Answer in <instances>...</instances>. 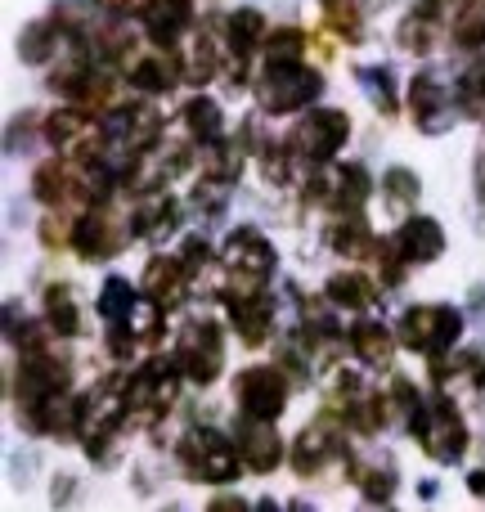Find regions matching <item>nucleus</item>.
<instances>
[{
    "mask_svg": "<svg viewBox=\"0 0 485 512\" xmlns=\"http://www.w3.org/2000/svg\"><path fill=\"white\" fill-rule=\"evenodd\" d=\"M396 337L405 351L423 355L427 364L445 360V355L459 351V337H463V315L459 306H445V301H418L400 315Z\"/></svg>",
    "mask_w": 485,
    "mask_h": 512,
    "instance_id": "obj_4",
    "label": "nucleus"
},
{
    "mask_svg": "<svg viewBox=\"0 0 485 512\" xmlns=\"http://www.w3.org/2000/svg\"><path fill=\"white\" fill-rule=\"evenodd\" d=\"M360 512H396V508H391V504H364Z\"/></svg>",
    "mask_w": 485,
    "mask_h": 512,
    "instance_id": "obj_45",
    "label": "nucleus"
},
{
    "mask_svg": "<svg viewBox=\"0 0 485 512\" xmlns=\"http://www.w3.org/2000/svg\"><path fill=\"white\" fill-rule=\"evenodd\" d=\"M288 512H315V508H310L306 499H292V504H288Z\"/></svg>",
    "mask_w": 485,
    "mask_h": 512,
    "instance_id": "obj_44",
    "label": "nucleus"
},
{
    "mask_svg": "<svg viewBox=\"0 0 485 512\" xmlns=\"http://www.w3.org/2000/svg\"><path fill=\"white\" fill-rule=\"evenodd\" d=\"M324 297H328V306L360 315V310L373 306V297H378V292H373V283H369V274H364V270H337V274H328Z\"/></svg>",
    "mask_w": 485,
    "mask_h": 512,
    "instance_id": "obj_26",
    "label": "nucleus"
},
{
    "mask_svg": "<svg viewBox=\"0 0 485 512\" xmlns=\"http://www.w3.org/2000/svg\"><path fill=\"white\" fill-rule=\"evenodd\" d=\"M203 512H256V504H247L243 495H216V499H207Z\"/></svg>",
    "mask_w": 485,
    "mask_h": 512,
    "instance_id": "obj_40",
    "label": "nucleus"
},
{
    "mask_svg": "<svg viewBox=\"0 0 485 512\" xmlns=\"http://www.w3.org/2000/svg\"><path fill=\"white\" fill-rule=\"evenodd\" d=\"M126 81L135 86V95H167L185 81V63L176 50H149L126 68Z\"/></svg>",
    "mask_w": 485,
    "mask_h": 512,
    "instance_id": "obj_19",
    "label": "nucleus"
},
{
    "mask_svg": "<svg viewBox=\"0 0 485 512\" xmlns=\"http://www.w3.org/2000/svg\"><path fill=\"white\" fill-rule=\"evenodd\" d=\"M382 194H387L391 207H414L418 198H423V180H418L409 167H387V176H382Z\"/></svg>",
    "mask_w": 485,
    "mask_h": 512,
    "instance_id": "obj_36",
    "label": "nucleus"
},
{
    "mask_svg": "<svg viewBox=\"0 0 485 512\" xmlns=\"http://www.w3.org/2000/svg\"><path fill=\"white\" fill-rule=\"evenodd\" d=\"M256 512H288V508H279V499H261V504H256Z\"/></svg>",
    "mask_w": 485,
    "mask_h": 512,
    "instance_id": "obj_43",
    "label": "nucleus"
},
{
    "mask_svg": "<svg viewBox=\"0 0 485 512\" xmlns=\"http://www.w3.org/2000/svg\"><path fill=\"white\" fill-rule=\"evenodd\" d=\"M221 32H207V27H194V36H189V50L180 54V63H185V81L189 86H207V81L221 77L225 59H221Z\"/></svg>",
    "mask_w": 485,
    "mask_h": 512,
    "instance_id": "obj_22",
    "label": "nucleus"
},
{
    "mask_svg": "<svg viewBox=\"0 0 485 512\" xmlns=\"http://www.w3.org/2000/svg\"><path fill=\"white\" fill-rule=\"evenodd\" d=\"M346 140H351V113L319 104L297 117V126L283 135V149H288L292 167L319 171V167H333V158L346 149Z\"/></svg>",
    "mask_w": 485,
    "mask_h": 512,
    "instance_id": "obj_2",
    "label": "nucleus"
},
{
    "mask_svg": "<svg viewBox=\"0 0 485 512\" xmlns=\"http://www.w3.org/2000/svg\"><path fill=\"white\" fill-rule=\"evenodd\" d=\"M324 95V77L301 63H261V77H256V104L270 117H288V113H310L319 108L315 99Z\"/></svg>",
    "mask_w": 485,
    "mask_h": 512,
    "instance_id": "obj_6",
    "label": "nucleus"
},
{
    "mask_svg": "<svg viewBox=\"0 0 485 512\" xmlns=\"http://www.w3.org/2000/svg\"><path fill=\"white\" fill-rule=\"evenodd\" d=\"M108 328H113V324H108ZM117 328H126L135 346H162V337H167V310H162V306H153V301L140 292V301H135V310H131V315H126Z\"/></svg>",
    "mask_w": 485,
    "mask_h": 512,
    "instance_id": "obj_28",
    "label": "nucleus"
},
{
    "mask_svg": "<svg viewBox=\"0 0 485 512\" xmlns=\"http://www.w3.org/2000/svg\"><path fill=\"white\" fill-rule=\"evenodd\" d=\"M131 221H122V212H117L113 203H99V207H86V212L72 221V252L81 256V261L99 265V261H113L117 252L131 243Z\"/></svg>",
    "mask_w": 485,
    "mask_h": 512,
    "instance_id": "obj_11",
    "label": "nucleus"
},
{
    "mask_svg": "<svg viewBox=\"0 0 485 512\" xmlns=\"http://www.w3.org/2000/svg\"><path fill=\"white\" fill-rule=\"evenodd\" d=\"M346 454H351V427H346V418L337 409H324V414H315V423H306L297 432V441L288 450V468L301 481H310L333 459H346Z\"/></svg>",
    "mask_w": 485,
    "mask_h": 512,
    "instance_id": "obj_9",
    "label": "nucleus"
},
{
    "mask_svg": "<svg viewBox=\"0 0 485 512\" xmlns=\"http://www.w3.org/2000/svg\"><path fill=\"white\" fill-rule=\"evenodd\" d=\"M135 301H140V292H135V283L126 279V274H108V279L99 283L95 310H99V319H104V324H122V319L135 310Z\"/></svg>",
    "mask_w": 485,
    "mask_h": 512,
    "instance_id": "obj_31",
    "label": "nucleus"
},
{
    "mask_svg": "<svg viewBox=\"0 0 485 512\" xmlns=\"http://www.w3.org/2000/svg\"><path fill=\"white\" fill-rule=\"evenodd\" d=\"M180 261L189 265V274H194V283H198V279H203V274H207V265L216 261V252L207 248L203 239H185V248H180Z\"/></svg>",
    "mask_w": 485,
    "mask_h": 512,
    "instance_id": "obj_38",
    "label": "nucleus"
},
{
    "mask_svg": "<svg viewBox=\"0 0 485 512\" xmlns=\"http://www.w3.org/2000/svg\"><path fill=\"white\" fill-rule=\"evenodd\" d=\"M328 243H333L342 256H373V248H378V239H373L369 221L364 216H333V225H328Z\"/></svg>",
    "mask_w": 485,
    "mask_h": 512,
    "instance_id": "obj_30",
    "label": "nucleus"
},
{
    "mask_svg": "<svg viewBox=\"0 0 485 512\" xmlns=\"http://www.w3.org/2000/svg\"><path fill=\"white\" fill-rule=\"evenodd\" d=\"M180 369L176 360H167V355H153V360H144L140 369L126 378V423H140V427H153L158 418L171 414V405H176L180 396Z\"/></svg>",
    "mask_w": 485,
    "mask_h": 512,
    "instance_id": "obj_7",
    "label": "nucleus"
},
{
    "mask_svg": "<svg viewBox=\"0 0 485 512\" xmlns=\"http://www.w3.org/2000/svg\"><path fill=\"white\" fill-rule=\"evenodd\" d=\"M306 45H310V36L301 32V27H279V32H270V41H265L261 63H301L306 59Z\"/></svg>",
    "mask_w": 485,
    "mask_h": 512,
    "instance_id": "obj_35",
    "label": "nucleus"
},
{
    "mask_svg": "<svg viewBox=\"0 0 485 512\" xmlns=\"http://www.w3.org/2000/svg\"><path fill=\"white\" fill-rule=\"evenodd\" d=\"M477 198H481V207H485V153H481V167H477Z\"/></svg>",
    "mask_w": 485,
    "mask_h": 512,
    "instance_id": "obj_42",
    "label": "nucleus"
},
{
    "mask_svg": "<svg viewBox=\"0 0 485 512\" xmlns=\"http://www.w3.org/2000/svg\"><path fill=\"white\" fill-rule=\"evenodd\" d=\"M409 117H414V126L423 135H445L454 126V117L459 113V99H454V86H445L441 72H414V81H409Z\"/></svg>",
    "mask_w": 485,
    "mask_h": 512,
    "instance_id": "obj_12",
    "label": "nucleus"
},
{
    "mask_svg": "<svg viewBox=\"0 0 485 512\" xmlns=\"http://www.w3.org/2000/svg\"><path fill=\"white\" fill-rule=\"evenodd\" d=\"M221 36H225L230 59L247 72V63H252L256 54L265 50V41H270V23H265L261 9H230V14L221 18Z\"/></svg>",
    "mask_w": 485,
    "mask_h": 512,
    "instance_id": "obj_17",
    "label": "nucleus"
},
{
    "mask_svg": "<svg viewBox=\"0 0 485 512\" xmlns=\"http://www.w3.org/2000/svg\"><path fill=\"white\" fill-rule=\"evenodd\" d=\"M41 310H45V324H50L54 337H81V328H86L72 283H50L41 297Z\"/></svg>",
    "mask_w": 485,
    "mask_h": 512,
    "instance_id": "obj_25",
    "label": "nucleus"
},
{
    "mask_svg": "<svg viewBox=\"0 0 485 512\" xmlns=\"http://www.w3.org/2000/svg\"><path fill=\"white\" fill-rule=\"evenodd\" d=\"M140 292L153 301V306H162L171 315V310H180L189 301L194 274H189V265L180 261V252H158V256H149V265H144Z\"/></svg>",
    "mask_w": 485,
    "mask_h": 512,
    "instance_id": "obj_14",
    "label": "nucleus"
},
{
    "mask_svg": "<svg viewBox=\"0 0 485 512\" xmlns=\"http://www.w3.org/2000/svg\"><path fill=\"white\" fill-rule=\"evenodd\" d=\"M171 360H176L180 378H185L189 387H212L225 373V328L207 315L189 319V324L180 328L176 346H171Z\"/></svg>",
    "mask_w": 485,
    "mask_h": 512,
    "instance_id": "obj_8",
    "label": "nucleus"
},
{
    "mask_svg": "<svg viewBox=\"0 0 485 512\" xmlns=\"http://www.w3.org/2000/svg\"><path fill=\"white\" fill-rule=\"evenodd\" d=\"M176 463L189 481H198V486H234V481L247 472L239 445L207 423L185 427V436L176 441Z\"/></svg>",
    "mask_w": 485,
    "mask_h": 512,
    "instance_id": "obj_1",
    "label": "nucleus"
},
{
    "mask_svg": "<svg viewBox=\"0 0 485 512\" xmlns=\"http://www.w3.org/2000/svg\"><path fill=\"white\" fill-rule=\"evenodd\" d=\"M409 436H414V441L423 445L427 459H436V463H459L463 454H468V441H472L459 405H454L445 391L423 396V405L409 414Z\"/></svg>",
    "mask_w": 485,
    "mask_h": 512,
    "instance_id": "obj_5",
    "label": "nucleus"
},
{
    "mask_svg": "<svg viewBox=\"0 0 485 512\" xmlns=\"http://www.w3.org/2000/svg\"><path fill=\"white\" fill-rule=\"evenodd\" d=\"M454 99H459V113L468 117V122H481L485 126V54L463 68L459 86H454Z\"/></svg>",
    "mask_w": 485,
    "mask_h": 512,
    "instance_id": "obj_33",
    "label": "nucleus"
},
{
    "mask_svg": "<svg viewBox=\"0 0 485 512\" xmlns=\"http://www.w3.org/2000/svg\"><path fill=\"white\" fill-rule=\"evenodd\" d=\"M95 5L104 9L108 18H117V23H122V18H144L153 0H95Z\"/></svg>",
    "mask_w": 485,
    "mask_h": 512,
    "instance_id": "obj_39",
    "label": "nucleus"
},
{
    "mask_svg": "<svg viewBox=\"0 0 485 512\" xmlns=\"http://www.w3.org/2000/svg\"><path fill=\"white\" fill-rule=\"evenodd\" d=\"M459 5L463 0H414V9H409L405 18H400V45H405L409 54H432L436 41L441 36H450L454 18H459Z\"/></svg>",
    "mask_w": 485,
    "mask_h": 512,
    "instance_id": "obj_13",
    "label": "nucleus"
},
{
    "mask_svg": "<svg viewBox=\"0 0 485 512\" xmlns=\"http://www.w3.org/2000/svg\"><path fill=\"white\" fill-rule=\"evenodd\" d=\"M346 477L355 481V490L364 495V504H391L400 486V468L391 459H364V454H346Z\"/></svg>",
    "mask_w": 485,
    "mask_h": 512,
    "instance_id": "obj_21",
    "label": "nucleus"
},
{
    "mask_svg": "<svg viewBox=\"0 0 485 512\" xmlns=\"http://www.w3.org/2000/svg\"><path fill=\"white\" fill-rule=\"evenodd\" d=\"M234 445H239V454H243V468L256 472V477H270V472H279V463H288V445H283L274 423L239 418V423H234Z\"/></svg>",
    "mask_w": 485,
    "mask_h": 512,
    "instance_id": "obj_15",
    "label": "nucleus"
},
{
    "mask_svg": "<svg viewBox=\"0 0 485 512\" xmlns=\"http://www.w3.org/2000/svg\"><path fill=\"white\" fill-rule=\"evenodd\" d=\"M346 342H351V351L360 355V364H369V369H387L400 337L391 333L387 324H378V319H355V324L346 328Z\"/></svg>",
    "mask_w": 485,
    "mask_h": 512,
    "instance_id": "obj_24",
    "label": "nucleus"
},
{
    "mask_svg": "<svg viewBox=\"0 0 485 512\" xmlns=\"http://www.w3.org/2000/svg\"><path fill=\"white\" fill-rule=\"evenodd\" d=\"M432 378L441 382H468V387H477L485 391V342H472V346H463V351H454V355H445V360H436L432 364Z\"/></svg>",
    "mask_w": 485,
    "mask_h": 512,
    "instance_id": "obj_27",
    "label": "nucleus"
},
{
    "mask_svg": "<svg viewBox=\"0 0 485 512\" xmlns=\"http://www.w3.org/2000/svg\"><path fill=\"white\" fill-rule=\"evenodd\" d=\"M391 248L400 252L405 265H432L445 256V225L436 216H409L396 234H391Z\"/></svg>",
    "mask_w": 485,
    "mask_h": 512,
    "instance_id": "obj_16",
    "label": "nucleus"
},
{
    "mask_svg": "<svg viewBox=\"0 0 485 512\" xmlns=\"http://www.w3.org/2000/svg\"><path fill=\"white\" fill-rule=\"evenodd\" d=\"M225 310H230V328L243 337V346H265L274 333V297L270 292H256V297H225Z\"/></svg>",
    "mask_w": 485,
    "mask_h": 512,
    "instance_id": "obj_20",
    "label": "nucleus"
},
{
    "mask_svg": "<svg viewBox=\"0 0 485 512\" xmlns=\"http://www.w3.org/2000/svg\"><path fill=\"white\" fill-rule=\"evenodd\" d=\"M319 9H324V23L333 27L342 41H351V45L364 41V14L355 0H319Z\"/></svg>",
    "mask_w": 485,
    "mask_h": 512,
    "instance_id": "obj_34",
    "label": "nucleus"
},
{
    "mask_svg": "<svg viewBox=\"0 0 485 512\" xmlns=\"http://www.w3.org/2000/svg\"><path fill=\"white\" fill-rule=\"evenodd\" d=\"M162 512H185V508H180V504H171V508H162Z\"/></svg>",
    "mask_w": 485,
    "mask_h": 512,
    "instance_id": "obj_46",
    "label": "nucleus"
},
{
    "mask_svg": "<svg viewBox=\"0 0 485 512\" xmlns=\"http://www.w3.org/2000/svg\"><path fill=\"white\" fill-rule=\"evenodd\" d=\"M221 265H225V297H256L270 288L274 270H279V252L256 225H239L230 239L221 243Z\"/></svg>",
    "mask_w": 485,
    "mask_h": 512,
    "instance_id": "obj_3",
    "label": "nucleus"
},
{
    "mask_svg": "<svg viewBox=\"0 0 485 512\" xmlns=\"http://www.w3.org/2000/svg\"><path fill=\"white\" fill-rule=\"evenodd\" d=\"M63 41H68V36H63V27L54 23V18H36V23H27L23 36H18V54H23V63H50Z\"/></svg>",
    "mask_w": 485,
    "mask_h": 512,
    "instance_id": "obj_29",
    "label": "nucleus"
},
{
    "mask_svg": "<svg viewBox=\"0 0 485 512\" xmlns=\"http://www.w3.org/2000/svg\"><path fill=\"white\" fill-rule=\"evenodd\" d=\"M468 490H472V495H477V499H485V459H481L477 468L468 472Z\"/></svg>",
    "mask_w": 485,
    "mask_h": 512,
    "instance_id": "obj_41",
    "label": "nucleus"
},
{
    "mask_svg": "<svg viewBox=\"0 0 485 512\" xmlns=\"http://www.w3.org/2000/svg\"><path fill=\"white\" fill-rule=\"evenodd\" d=\"M180 126H185L189 144H198V149H216V144H225L230 135H225V113L216 99L207 95H194L185 104V113H180Z\"/></svg>",
    "mask_w": 485,
    "mask_h": 512,
    "instance_id": "obj_23",
    "label": "nucleus"
},
{
    "mask_svg": "<svg viewBox=\"0 0 485 512\" xmlns=\"http://www.w3.org/2000/svg\"><path fill=\"white\" fill-rule=\"evenodd\" d=\"M355 77L369 86V95H373V104H378V113H387V117H396L400 113V99H396V77H391V68H360Z\"/></svg>",
    "mask_w": 485,
    "mask_h": 512,
    "instance_id": "obj_37",
    "label": "nucleus"
},
{
    "mask_svg": "<svg viewBox=\"0 0 485 512\" xmlns=\"http://www.w3.org/2000/svg\"><path fill=\"white\" fill-rule=\"evenodd\" d=\"M450 45L459 54H485V0H463L450 27Z\"/></svg>",
    "mask_w": 485,
    "mask_h": 512,
    "instance_id": "obj_32",
    "label": "nucleus"
},
{
    "mask_svg": "<svg viewBox=\"0 0 485 512\" xmlns=\"http://www.w3.org/2000/svg\"><path fill=\"white\" fill-rule=\"evenodd\" d=\"M140 23L158 50H176L185 36H194V0H153Z\"/></svg>",
    "mask_w": 485,
    "mask_h": 512,
    "instance_id": "obj_18",
    "label": "nucleus"
},
{
    "mask_svg": "<svg viewBox=\"0 0 485 512\" xmlns=\"http://www.w3.org/2000/svg\"><path fill=\"white\" fill-rule=\"evenodd\" d=\"M292 378L279 364H252V369L234 373V405L239 418H256V423H274L288 409Z\"/></svg>",
    "mask_w": 485,
    "mask_h": 512,
    "instance_id": "obj_10",
    "label": "nucleus"
}]
</instances>
